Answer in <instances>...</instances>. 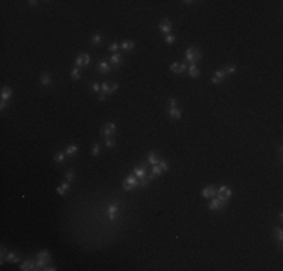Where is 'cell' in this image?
<instances>
[{
  "label": "cell",
  "instance_id": "20",
  "mask_svg": "<svg viewBox=\"0 0 283 271\" xmlns=\"http://www.w3.org/2000/svg\"><path fill=\"white\" fill-rule=\"evenodd\" d=\"M169 116H170L172 119H179V118H181V108L170 107L169 108Z\"/></svg>",
  "mask_w": 283,
  "mask_h": 271
},
{
  "label": "cell",
  "instance_id": "42",
  "mask_svg": "<svg viewBox=\"0 0 283 271\" xmlns=\"http://www.w3.org/2000/svg\"><path fill=\"white\" fill-rule=\"evenodd\" d=\"M6 103H8V101H2V103H0V108H2V110H5V107H6Z\"/></svg>",
  "mask_w": 283,
  "mask_h": 271
},
{
  "label": "cell",
  "instance_id": "8",
  "mask_svg": "<svg viewBox=\"0 0 283 271\" xmlns=\"http://www.w3.org/2000/svg\"><path fill=\"white\" fill-rule=\"evenodd\" d=\"M118 85L116 83H108V81H104L103 85H101V90L104 92V93H113V92H116L118 90Z\"/></svg>",
  "mask_w": 283,
  "mask_h": 271
},
{
  "label": "cell",
  "instance_id": "5",
  "mask_svg": "<svg viewBox=\"0 0 283 271\" xmlns=\"http://www.w3.org/2000/svg\"><path fill=\"white\" fill-rule=\"evenodd\" d=\"M217 198L220 199V200H223V202H228L229 200V198L232 196V191H230V188H228V187H220L218 190H217V194H215Z\"/></svg>",
  "mask_w": 283,
  "mask_h": 271
},
{
  "label": "cell",
  "instance_id": "9",
  "mask_svg": "<svg viewBox=\"0 0 283 271\" xmlns=\"http://www.w3.org/2000/svg\"><path fill=\"white\" fill-rule=\"evenodd\" d=\"M89 62H90L89 54H80V56L75 59V65H77V68H78V66H88Z\"/></svg>",
  "mask_w": 283,
  "mask_h": 271
},
{
  "label": "cell",
  "instance_id": "24",
  "mask_svg": "<svg viewBox=\"0 0 283 271\" xmlns=\"http://www.w3.org/2000/svg\"><path fill=\"white\" fill-rule=\"evenodd\" d=\"M148 161L151 163V164H157V163L160 161V157L155 154V152H149V154H148Z\"/></svg>",
  "mask_w": 283,
  "mask_h": 271
},
{
  "label": "cell",
  "instance_id": "13",
  "mask_svg": "<svg viewBox=\"0 0 283 271\" xmlns=\"http://www.w3.org/2000/svg\"><path fill=\"white\" fill-rule=\"evenodd\" d=\"M217 194V190L212 187V185H209V187H206V188H203V191H202V196L203 198H206V199H209V198H214Z\"/></svg>",
  "mask_w": 283,
  "mask_h": 271
},
{
  "label": "cell",
  "instance_id": "34",
  "mask_svg": "<svg viewBox=\"0 0 283 271\" xmlns=\"http://www.w3.org/2000/svg\"><path fill=\"white\" fill-rule=\"evenodd\" d=\"M175 39H176V36L175 35H166V39H164V41H166V44H169V45H170V44H173V42H175Z\"/></svg>",
  "mask_w": 283,
  "mask_h": 271
},
{
  "label": "cell",
  "instance_id": "37",
  "mask_svg": "<svg viewBox=\"0 0 283 271\" xmlns=\"http://www.w3.org/2000/svg\"><path fill=\"white\" fill-rule=\"evenodd\" d=\"M119 47H121V45H119L118 42H113V44H111V45L108 47V50H110V51H116V50H118Z\"/></svg>",
  "mask_w": 283,
  "mask_h": 271
},
{
  "label": "cell",
  "instance_id": "15",
  "mask_svg": "<svg viewBox=\"0 0 283 271\" xmlns=\"http://www.w3.org/2000/svg\"><path fill=\"white\" fill-rule=\"evenodd\" d=\"M118 213H119V206H118L116 203H111V205L108 206V218H110V220H115V217H116Z\"/></svg>",
  "mask_w": 283,
  "mask_h": 271
},
{
  "label": "cell",
  "instance_id": "28",
  "mask_svg": "<svg viewBox=\"0 0 283 271\" xmlns=\"http://www.w3.org/2000/svg\"><path fill=\"white\" fill-rule=\"evenodd\" d=\"M6 259H8L9 262H18L17 253H14V252H8V254H6Z\"/></svg>",
  "mask_w": 283,
  "mask_h": 271
},
{
  "label": "cell",
  "instance_id": "2",
  "mask_svg": "<svg viewBox=\"0 0 283 271\" xmlns=\"http://www.w3.org/2000/svg\"><path fill=\"white\" fill-rule=\"evenodd\" d=\"M50 261V253L47 252V250H42V252L38 253V256H36V270L38 268H42V267H45V264Z\"/></svg>",
  "mask_w": 283,
  "mask_h": 271
},
{
  "label": "cell",
  "instance_id": "44",
  "mask_svg": "<svg viewBox=\"0 0 283 271\" xmlns=\"http://www.w3.org/2000/svg\"><path fill=\"white\" fill-rule=\"evenodd\" d=\"M44 270H47V271H54V270H56V268H54V267H45Z\"/></svg>",
  "mask_w": 283,
  "mask_h": 271
},
{
  "label": "cell",
  "instance_id": "6",
  "mask_svg": "<svg viewBox=\"0 0 283 271\" xmlns=\"http://www.w3.org/2000/svg\"><path fill=\"white\" fill-rule=\"evenodd\" d=\"M158 29L161 33H164V35H169L170 33V30H172V23L169 21V20H161L158 24Z\"/></svg>",
  "mask_w": 283,
  "mask_h": 271
},
{
  "label": "cell",
  "instance_id": "23",
  "mask_svg": "<svg viewBox=\"0 0 283 271\" xmlns=\"http://www.w3.org/2000/svg\"><path fill=\"white\" fill-rule=\"evenodd\" d=\"M121 48L125 50V51H131V50L134 48V42H133V41H124V42L121 44Z\"/></svg>",
  "mask_w": 283,
  "mask_h": 271
},
{
  "label": "cell",
  "instance_id": "38",
  "mask_svg": "<svg viewBox=\"0 0 283 271\" xmlns=\"http://www.w3.org/2000/svg\"><path fill=\"white\" fill-rule=\"evenodd\" d=\"M226 71V74H232V72L236 71V66L235 65H230V66H228V70H225Z\"/></svg>",
  "mask_w": 283,
  "mask_h": 271
},
{
  "label": "cell",
  "instance_id": "3",
  "mask_svg": "<svg viewBox=\"0 0 283 271\" xmlns=\"http://www.w3.org/2000/svg\"><path fill=\"white\" fill-rule=\"evenodd\" d=\"M139 187V181H137V178L133 175V176H128V178H125V181L122 182V188H124L125 191H130V190H134V188H137Z\"/></svg>",
  "mask_w": 283,
  "mask_h": 271
},
{
  "label": "cell",
  "instance_id": "40",
  "mask_svg": "<svg viewBox=\"0 0 283 271\" xmlns=\"http://www.w3.org/2000/svg\"><path fill=\"white\" fill-rule=\"evenodd\" d=\"M90 89L93 90V92H98V90H100V85H98V83H93V85H92V88H90Z\"/></svg>",
  "mask_w": 283,
  "mask_h": 271
},
{
  "label": "cell",
  "instance_id": "29",
  "mask_svg": "<svg viewBox=\"0 0 283 271\" xmlns=\"http://www.w3.org/2000/svg\"><path fill=\"white\" fill-rule=\"evenodd\" d=\"M65 155H66L65 152H57V154L54 155V161L56 163H62L63 160H65Z\"/></svg>",
  "mask_w": 283,
  "mask_h": 271
},
{
  "label": "cell",
  "instance_id": "22",
  "mask_svg": "<svg viewBox=\"0 0 283 271\" xmlns=\"http://www.w3.org/2000/svg\"><path fill=\"white\" fill-rule=\"evenodd\" d=\"M111 63H113L115 66H119V65L122 63V56L119 53H113V56H111Z\"/></svg>",
  "mask_w": 283,
  "mask_h": 271
},
{
  "label": "cell",
  "instance_id": "30",
  "mask_svg": "<svg viewBox=\"0 0 283 271\" xmlns=\"http://www.w3.org/2000/svg\"><path fill=\"white\" fill-rule=\"evenodd\" d=\"M65 178H66V181H68V182H72V181H74V178H75V173H74V170H72V169H70V170L66 172Z\"/></svg>",
  "mask_w": 283,
  "mask_h": 271
},
{
  "label": "cell",
  "instance_id": "31",
  "mask_svg": "<svg viewBox=\"0 0 283 271\" xmlns=\"http://www.w3.org/2000/svg\"><path fill=\"white\" fill-rule=\"evenodd\" d=\"M71 78H72V80H78V78H80V71H78L77 66L71 71Z\"/></svg>",
  "mask_w": 283,
  "mask_h": 271
},
{
  "label": "cell",
  "instance_id": "26",
  "mask_svg": "<svg viewBox=\"0 0 283 271\" xmlns=\"http://www.w3.org/2000/svg\"><path fill=\"white\" fill-rule=\"evenodd\" d=\"M163 172H161V169H160V166L158 164H154L152 166V169H151V175L154 176V178H157V176H160Z\"/></svg>",
  "mask_w": 283,
  "mask_h": 271
},
{
  "label": "cell",
  "instance_id": "7",
  "mask_svg": "<svg viewBox=\"0 0 283 271\" xmlns=\"http://www.w3.org/2000/svg\"><path fill=\"white\" fill-rule=\"evenodd\" d=\"M225 205H226V202H223V200H220L218 198H215V199H212L211 203H209V209L211 211H221L225 208Z\"/></svg>",
  "mask_w": 283,
  "mask_h": 271
},
{
  "label": "cell",
  "instance_id": "33",
  "mask_svg": "<svg viewBox=\"0 0 283 271\" xmlns=\"http://www.w3.org/2000/svg\"><path fill=\"white\" fill-rule=\"evenodd\" d=\"M274 236H276V239L277 241H282L283 239V234H282V229H274Z\"/></svg>",
  "mask_w": 283,
  "mask_h": 271
},
{
  "label": "cell",
  "instance_id": "39",
  "mask_svg": "<svg viewBox=\"0 0 283 271\" xmlns=\"http://www.w3.org/2000/svg\"><path fill=\"white\" fill-rule=\"evenodd\" d=\"M169 103H170V107H176V98H170Z\"/></svg>",
  "mask_w": 283,
  "mask_h": 271
},
{
  "label": "cell",
  "instance_id": "12",
  "mask_svg": "<svg viewBox=\"0 0 283 271\" xmlns=\"http://www.w3.org/2000/svg\"><path fill=\"white\" fill-rule=\"evenodd\" d=\"M170 70L173 72H176V74H182V72L187 70V66H185V63H182V62H175V63L170 65Z\"/></svg>",
  "mask_w": 283,
  "mask_h": 271
},
{
  "label": "cell",
  "instance_id": "18",
  "mask_svg": "<svg viewBox=\"0 0 283 271\" xmlns=\"http://www.w3.org/2000/svg\"><path fill=\"white\" fill-rule=\"evenodd\" d=\"M70 184H71V182H68V181H66V182H63L62 185H59V187L56 188V191H57V194H60V196H63V194H65V193H66V191L70 190Z\"/></svg>",
  "mask_w": 283,
  "mask_h": 271
},
{
  "label": "cell",
  "instance_id": "14",
  "mask_svg": "<svg viewBox=\"0 0 283 271\" xmlns=\"http://www.w3.org/2000/svg\"><path fill=\"white\" fill-rule=\"evenodd\" d=\"M98 70H100V72H103V74H108V72L111 71V66L107 63L106 60H100L98 62Z\"/></svg>",
  "mask_w": 283,
  "mask_h": 271
},
{
  "label": "cell",
  "instance_id": "1",
  "mask_svg": "<svg viewBox=\"0 0 283 271\" xmlns=\"http://www.w3.org/2000/svg\"><path fill=\"white\" fill-rule=\"evenodd\" d=\"M185 59H187L191 65H196V63L202 59V53H200L196 47H188V48H187V53H185Z\"/></svg>",
  "mask_w": 283,
  "mask_h": 271
},
{
  "label": "cell",
  "instance_id": "43",
  "mask_svg": "<svg viewBox=\"0 0 283 271\" xmlns=\"http://www.w3.org/2000/svg\"><path fill=\"white\" fill-rule=\"evenodd\" d=\"M29 5H30V6H36V5H38V2H36V0H30V2H29Z\"/></svg>",
  "mask_w": 283,
  "mask_h": 271
},
{
  "label": "cell",
  "instance_id": "21",
  "mask_svg": "<svg viewBox=\"0 0 283 271\" xmlns=\"http://www.w3.org/2000/svg\"><path fill=\"white\" fill-rule=\"evenodd\" d=\"M188 74H190V77L197 78V77H199V74H200V70L197 68V65H190V68H188Z\"/></svg>",
  "mask_w": 283,
  "mask_h": 271
},
{
  "label": "cell",
  "instance_id": "35",
  "mask_svg": "<svg viewBox=\"0 0 283 271\" xmlns=\"http://www.w3.org/2000/svg\"><path fill=\"white\" fill-rule=\"evenodd\" d=\"M98 154H100V145L95 143L93 146H92V155H95V157H96Z\"/></svg>",
  "mask_w": 283,
  "mask_h": 271
},
{
  "label": "cell",
  "instance_id": "36",
  "mask_svg": "<svg viewBox=\"0 0 283 271\" xmlns=\"http://www.w3.org/2000/svg\"><path fill=\"white\" fill-rule=\"evenodd\" d=\"M115 143H116V142H115L113 139H110V137H107V139H106V146H107V148H113V146H115Z\"/></svg>",
  "mask_w": 283,
  "mask_h": 271
},
{
  "label": "cell",
  "instance_id": "32",
  "mask_svg": "<svg viewBox=\"0 0 283 271\" xmlns=\"http://www.w3.org/2000/svg\"><path fill=\"white\" fill-rule=\"evenodd\" d=\"M157 164H158V166H160V169H161V172H163V173L169 170V166H167V163H166V161H163V160H160V161L157 163Z\"/></svg>",
  "mask_w": 283,
  "mask_h": 271
},
{
  "label": "cell",
  "instance_id": "4",
  "mask_svg": "<svg viewBox=\"0 0 283 271\" xmlns=\"http://www.w3.org/2000/svg\"><path fill=\"white\" fill-rule=\"evenodd\" d=\"M116 133V125H115V122H107V124H104V126L101 128V134L104 136V137H110V136H113Z\"/></svg>",
  "mask_w": 283,
  "mask_h": 271
},
{
  "label": "cell",
  "instance_id": "25",
  "mask_svg": "<svg viewBox=\"0 0 283 271\" xmlns=\"http://www.w3.org/2000/svg\"><path fill=\"white\" fill-rule=\"evenodd\" d=\"M77 151H78V146H77V145H70V146L66 148L65 154H66V155H75Z\"/></svg>",
  "mask_w": 283,
  "mask_h": 271
},
{
  "label": "cell",
  "instance_id": "17",
  "mask_svg": "<svg viewBox=\"0 0 283 271\" xmlns=\"http://www.w3.org/2000/svg\"><path fill=\"white\" fill-rule=\"evenodd\" d=\"M50 83H51L50 74H48V72H42V74H41V85L47 88V86H50Z\"/></svg>",
  "mask_w": 283,
  "mask_h": 271
},
{
  "label": "cell",
  "instance_id": "27",
  "mask_svg": "<svg viewBox=\"0 0 283 271\" xmlns=\"http://www.w3.org/2000/svg\"><path fill=\"white\" fill-rule=\"evenodd\" d=\"M101 41H103V39H101V35H100V33H95V35L92 36V39H90V42H92L93 45H100Z\"/></svg>",
  "mask_w": 283,
  "mask_h": 271
},
{
  "label": "cell",
  "instance_id": "19",
  "mask_svg": "<svg viewBox=\"0 0 283 271\" xmlns=\"http://www.w3.org/2000/svg\"><path fill=\"white\" fill-rule=\"evenodd\" d=\"M20 270L27 271V270H36V264H33V261H26L21 264V268Z\"/></svg>",
  "mask_w": 283,
  "mask_h": 271
},
{
  "label": "cell",
  "instance_id": "10",
  "mask_svg": "<svg viewBox=\"0 0 283 271\" xmlns=\"http://www.w3.org/2000/svg\"><path fill=\"white\" fill-rule=\"evenodd\" d=\"M226 75H228V74H226V71H225V70H218V71H215V74H214V77H212L211 81L214 83V85H218V83H220V81H221V80H223Z\"/></svg>",
  "mask_w": 283,
  "mask_h": 271
},
{
  "label": "cell",
  "instance_id": "41",
  "mask_svg": "<svg viewBox=\"0 0 283 271\" xmlns=\"http://www.w3.org/2000/svg\"><path fill=\"white\" fill-rule=\"evenodd\" d=\"M106 95H107V93L101 92V93H100V96H98V100H100V101H106Z\"/></svg>",
  "mask_w": 283,
  "mask_h": 271
},
{
  "label": "cell",
  "instance_id": "16",
  "mask_svg": "<svg viewBox=\"0 0 283 271\" xmlns=\"http://www.w3.org/2000/svg\"><path fill=\"white\" fill-rule=\"evenodd\" d=\"M11 96H12V89L9 86H5L2 89V101H9Z\"/></svg>",
  "mask_w": 283,
  "mask_h": 271
},
{
  "label": "cell",
  "instance_id": "11",
  "mask_svg": "<svg viewBox=\"0 0 283 271\" xmlns=\"http://www.w3.org/2000/svg\"><path fill=\"white\" fill-rule=\"evenodd\" d=\"M134 176L136 178H145L146 176V164H140L134 167Z\"/></svg>",
  "mask_w": 283,
  "mask_h": 271
}]
</instances>
